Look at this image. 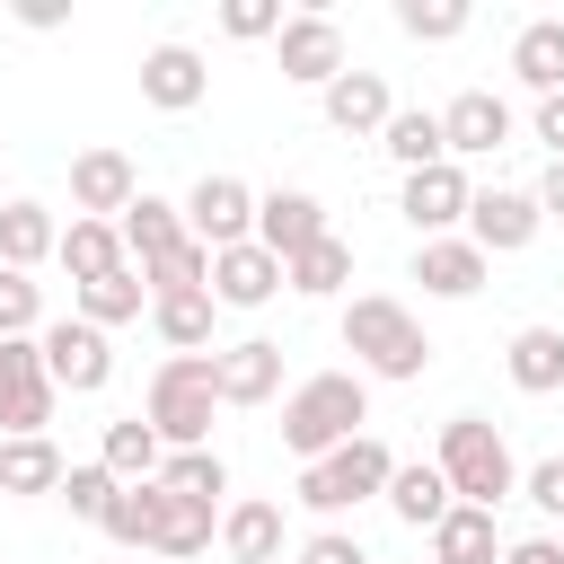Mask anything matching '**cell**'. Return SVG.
<instances>
[{"label":"cell","mask_w":564,"mask_h":564,"mask_svg":"<svg viewBox=\"0 0 564 564\" xmlns=\"http://www.w3.org/2000/svg\"><path fill=\"white\" fill-rule=\"evenodd\" d=\"M159 485L185 494V502H220L229 494V467H220V449H167L159 458Z\"/></svg>","instance_id":"34"},{"label":"cell","mask_w":564,"mask_h":564,"mask_svg":"<svg viewBox=\"0 0 564 564\" xmlns=\"http://www.w3.org/2000/svg\"><path fill=\"white\" fill-rule=\"evenodd\" d=\"M150 326L167 335V352H203L212 344V291H150Z\"/></svg>","instance_id":"27"},{"label":"cell","mask_w":564,"mask_h":564,"mask_svg":"<svg viewBox=\"0 0 564 564\" xmlns=\"http://www.w3.org/2000/svg\"><path fill=\"white\" fill-rule=\"evenodd\" d=\"M53 379H44V352H35V335H9L0 344V432L9 441H35L44 423H53Z\"/></svg>","instance_id":"6"},{"label":"cell","mask_w":564,"mask_h":564,"mask_svg":"<svg viewBox=\"0 0 564 564\" xmlns=\"http://www.w3.org/2000/svg\"><path fill=\"white\" fill-rule=\"evenodd\" d=\"M220 26L238 44H264V35H282V0H220Z\"/></svg>","instance_id":"40"},{"label":"cell","mask_w":564,"mask_h":564,"mask_svg":"<svg viewBox=\"0 0 564 564\" xmlns=\"http://www.w3.org/2000/svg\"><path fill=\"white\" fill-rule=\"evenodd\" d=\"M53 247H62V229H53V212H44V203H9V212H0V264H9V273L44 264Z\"/></svg>","instance_id":"30"},{"label":"cell","mask_w":564,"mask_h":564,"mask_svg":"<svg viewBox=\"0 0 564 564\" xmlns=\"http://www.w3.org/2000/svg\"><path fill=\"white\" fill-rule=\"evenodd\" d=\"M62 502H70V520H106V502H115V476L106 467H62V485H53Z\"/></svg>","instance_id":"39"},{"label":"cell","mask_w":564,"mask_h":564,"mask_svg":"<svg viewBox=\"0 0 564 564\" xmlns=\"http://www.w3.org/2000/svg\"><path fill=\"white\" fill-rule=\"evenodd\" d=\"M432 564H502V529H494V511L449 502V511L432 520Z\"/></svg>","instance_id":"21"},{"label":"cell","mask_w":564,"mask_h":564,"mask_svg":"<svg viewBox=\"0 0 564 564\" xmlns=\"http://www.w3.org/2000/svg\"><path fill=\"white\" fill-rule=\"evenodd\" d=\"M212 352H167L159 370H150V432H159V449H212Z\"/></svg>","instance_id":"3"},{"label":"cell","mask_w":564,"mask_h":564,"mask_svg":"<svg viewBox=\"0 0 564 564\" xmlns=\"http://www.w3.org/2000/svg\"><path fill=\"white\" fill-rule=\"evenodd\" d=\"M326 238V203L317 194H300V185H282V194H256V247L264 256H300V247H317Z\"/></svg>","instance_id":"14"},{"label":"cell","mask_w":564,"mask_h":564,"mask_svg":"<svg viewBox=\"0 0 564 564\" xmlns=\"http://www.w3.org/2000/svg\"><path fill=\"white\" fill-rule=\"evenodd\" d=\"M70 300H79V317H88V326L106 335V326H132V317H141V300H150V282H141L132 264H123V273H106V282H79Z\"/></svg>","instance_id":"31"},{"label":"cell","mask_w":564,"mask_h":564,"mask_svg":"<svg viewBox=\"0 0 564 564\" xmlns=\"http://www.w3.org/2000/svg\"><path fill=\"white\" fill-rule=\"evenodd\" d=\"M397 26H405L414 44H449V35L467 26V0H397Z\"/></svg>","instance_id":"38"},{"label":"cell","mask_w":564,"mask_h":564,"mask_svg":"<svg viewBox=\"0 0 564 564\" xmlns=\"http://www.w3.org/2000/svg\"><path fill=\"white\" fill-rule=\"evenodd\" d=\"M520 494H529L546 520H564V458H538V467L520 476Z\"/></svg>","instance_id":"41"},{"label":"cell","mask_w":564,"mask_h":564,"mask_svg":"<svg viewBox=\"0 0 564 564\" xmlns=\"http://www.w3.org/2000/svg\"><path fill=\"white\" fill-rule=\"evenodd\" d=\"M538 212L564 220V159H546V176H538Z\"/></svg>","instance_id":"44"},{"label":"cell","mask_w":564,"mask_h":564,"mask_svg":"<svg viewBox=\"0 0 564 564\" xmlns=\"http://www.w3.org/2000/svg\"><path fill=\"white\" fill-rule=\"evenodd\" d=\"M62 485V449L35 432V441H0V494H53Z\"/></svg>","instance_id":"33"},{"label":"cell","mask_w":564,"mask_h":564,"mask_svg":"<svg viewBox=\"0 0 564 564\" xmlns=\"http://www.w3.org/2000/svg\"><path fill=\"white\" fill-rule=\"evenodd\" d=\"M115 546H150L159 538V476L150 485H115V502H106V520H97Z\"/></svg>","instance_id":"35"},{"label":"cell","mask_w":564,"mask_h":564,"mask_svg":"<svg viewBox=\"0 0 564 564\" xmlns=\"http://www.w3.org/2000/svg\"><path fill=\"white\" fill-rule=\"evenodd\" d=\"M414 282H423L432 300H476V291H485V256H476L467 238H423V247H414Z\"/></svg>","instance_id":"20"},{"label":"cell","mask_w":564,"mask_h":564,"mask_svg":"<svg viewBox=\"0 0 564 564\" xmlns=\"http://www.w3.org/2000/svg\"><path fill=\"white\" fill-rule=\"evenodd\" d=\"M9 335H44V282H26V273L0 264V344Z\"/></svg>","instance_id":"37"},{"label":"cell","mask_w":564,"mask_h":564,"mask_svg":"<svg viewBox=\"0 0 564 564\" xmlns=\"http://www.w3.org/2000/svg\"><path fill=\"white\" fill-rule=\"evenodd\" d=\"M176 212H185V238H194V247H212V256L256 238V194H247L238 176H203V185H194Z\"/></svg>","instance_id":"8"},{"label":"cell","mask_w":564,"mask_h":564,"mask_svg":"<svg viewBox=\"0 0 564 564\" xmlns=\"http://www.w3.org/2000/svg\"><path fill=\"white\" fill-rule=\"evenodd\" d=\"M53 256H62L70 291H79V282H106V273H123V264H132V256H123V229H115V220H70Z\"/></svg>","instance_id":"22"},{"label":"cell","mask_w":564,"mask_h":564,"mask_svg":"<svg viewBox=\"0 0 564 564\" xmlns=\"http://www.w3.org/2000/svg\"><path fill=\"white\" fill-rule=\"evenodd\" d=\"M220 546H229L238 564H273V555H282V511H273V502H229Z\"/></svg>","instance_id":"32"},{"label":"cell","mask_w":564,"mask_h":564,"mask_svg":"<svg viewBox=\"0 0 564 564\" xmlns=\"http://www.w3.org/2000/svg\"><path fill=\"white\" fill-rule=\"evenodd\" d=\"M502 564H564V546L555 538H520V546H502Z\"/></svg>","instance_id":"45"},{"label":"cell","mask_w":564,"mask_h":564,"mask_svg":"<svg viewBox=\"0 0 564 564\" xmlns=\"http://www.w3.org/2000/svg\"><path fill=\"white\" fill-rule=\"evenodd\" d=\"M511 388L520 397H555L564 388V326H520L511 335Z\"/></svg>","instance_id":"23"},{"label":"cell","mask_w":564,"mask_h":564,"mask_svg":"<svg viewBox=\"0 0 564 564\" xmlns=\"http://www.w3.org/2000/svg\"><path fill=\"white\" fill-rule=\"evenodd\" d=\"M203 88H212V70H203V53H194V44H150V53H141V97H150L159 115L203 106Z\"/></svg>","instance_id":"17"},{"label":"cell","mask_w":564,"mask_h":564,"mask_svg":"<svg viewBox=\"0 0 564 564\" xmlns=\"http://www.w3.org/2000/svg\"><path fill=\"white\" fill-rule=\"evenodd\" d=\"M379 150H388V159H397L405 176H414V167H441V159H449V150H441V115H432V106H397V115L379 123Z\"/></svg>","instance_id":"25"},{"label":"cell","mask_w":564,"mask_h":564,"mask_svg":"<svg viewBox=\"0 0 564 564\" xmlns=\"http://www.w3.org/2000/svg\"><path fill=\"white\" fill-rule=\"evenodd\" d=\"M467 203H476V185H467V167H458V159L414 167V176H405V194H397V212H405L423 238H441L449 220H467Z\"/></svg>","instance_id":"13"},{"label":"cell","mask_w":564,"mask_h":564,"mask_svg":"<svg viewBox=\"0 0 564 564\" xmlns=\"http://www.w3.org/2000/svg\"><path fill=\"white\" fill-rule=\"evenodd\" d=\"M115 229H123V256L141 264V282H150L159 264H176V256H185V212H176V203H159V194H132V212H123Z\"/></svg>","instance_id":"16"},{"label":"cell","mask_w":564,"mask_h":564,"mask_svg":"<svg viewBox=\"0 0 564 564\" xmlns=\"http://www.w3.org/2000/svg\"><path fill=\"white\" fill-rule=\"evenodd\" d=\"M511 141V106L494 97V88H458L449 106H441V150L449 159H494Z\"/></svg>","instance_id":"11"},{"label":"cell","mask_w":564,"mask_h":564,"mask_svg":"<svg viewBox=\"0 0 564 564\" xmlns=\"http://www.w3.org/2000/svg\"><path fill=\"white\" fill-rule=\"evenodd\" d=\"M159 458H167V449H159V432H150L141 414L106 423V458H97V467H106L115 485H150V476H159Z\"/></svg>","instance_id":"28"},{"label":"cell","mask_w":564,"mask_h":564,"mask_svg":"<svg viewBox=\"0 0 564 564\" xmlns=\"http://www.w3.org/2000/svg\"><path fill=\"white\" fill-rule=\"evenodd\" d=\"M300 564H370V555H361V546H352L344 529H317V538L300 546Z\"/></svg>","instance_id":"42"},{"label":"cell","mask_w":564,"mask_h":564,"mask_svg":"<svg viewBox=\"0 0 564 564\" xmlns=\"http://www.w3.org/2000/svg\"><path fill=\"white\" fill-rule=\"evenodd\" d=\"M538 141L564 159V88H555V97H538Z\"/></svg>","instance_id":"43"},{"label":"cell","mask_w":564,"mask_h":564,"mask_svg":"<svg viewBox=\"0 0 564 564\" xmlns=\"http://www.w3.org/2000/svg\"><path fill=\"white\" fill-rule=\"evenodd\" d=\"M35 352H44V379L70 388V397H97V388L115 379V344H106L88 317H53V326L35 335Z\"/></svg>","instance_id":"7"},{"label":"cell","mask_w":564,"mask_h":564,"mask_svg":"<svg viewBox=\"0 0 564 564\" xmlns=\"http://www.w3.org/2000/svg\"><path fill=\"white\" fill-rule=\"evenodd\" d=\"M432 467L449 476V502H476V511H494L502 494H520L511 441H502L485 414H458V423H441V458H432Z\"/></svg>","instance_id":"4"},{"label":"cell","mask_w":564,"mask_h":564,"mask_svg":"<svg viewBox=\"0 0 564 564\" xmlns=\"http://www.w3.org/2000/svg\"><path fill=\"white\" fill-rule=\"evenodd\" d=\"M132 194H141V176H132L123 150H79V159H70V212H79V220H123Z\"/></svg>","instance_id":"12"},{"label":"cell","mask_w":564,"mask_h":564,"mask_svg":"<svg viewBox=\"0 0 564 564\" xmlns=\"http://www.w3.org/2000/svg\"><path fill=\"white\" fill-rule=\"evenodd\" d=\"M273 388H282V344L273 335H247V344L212 352V397L220 405H264Z\"/></svg>","instance_id":"15"},{"label":"cell","mask_w":564,"mask_h":564,"mask_svg":"<svg viewBox=\"0 0 564 564\" xmlns=\"http://www.w3.org/2000/svg\"><path fill=\"white\" fill-rule=\"evenodd\" d=\"M317 97H326V123H335V132H379V123L397 115V97H388L379 70H335Z\"/></svg>","instance_id":"19"},{"label":"cell","mask_w":564,"mask_h":564,"mask_svg":"<svg viewBox=\"0 0 564 564\" xmlns=\"http://www.w3.org/2000/svg\"><path fill=\"white\" fill-rule=\"evenodd\" d=\"M538 229H546L538 194H511V185H494V194H476V203H467V247H476L485 264H494V256H520Z\"/></svg>","instance_id":"9"},{"label":"cell","mask_w":564,"mask_h":564,"mask_svg":"<svg viewBox=\"0 0 564 564\" xmlns=\"http://www.w3.org/2000/svg\"><path fill=\"white\" fill-rule=\"evenodd\" d=\"M344 352H352L370 379H423V361H432V335L414 326V308H405V300H388V291H361V300L344 308Z\"/></svg>","instance_id":"2"},{"label":"cell","mask_w":564,"mask_h":564,"mask_svg":"<svg viewBox=\"0 0 564 564\" xmlns=\"http://www.w3.org/2000/svg\"><path fill=\"white\" fill-rule=\"evenodd\" d=\"M388 476H397L388 441H379V432H352L344 449H326V458H308V467H300V502L335 520V511H352V502L388 494Z\"/></svg>","instance_id":"5"},{"label":"cell","mask_w":564,"mask_h":564,"mask_svg":"<svg viewBox=\"0 0 564 564\" xmlns=\"http://www.w3.org/2000/svg\"><path fill=\"white\" fill-rule=\"evenodd\" d=\"M159 555H203L212 546V502H185V494H167L159 485V538H150Z\"/></svg>","instance_id":"36"},{"label":"cell","mask_w":564,"mask_h":564,"mask_svg":"<svg viewBox=\"0 0 564 564\" xmlns=\"http://www.w3.org/2000/svg\"><path fill=\"white\" fill-rule=\"evenodd\" d=\"M511 70H520V88L555 97V88H564V18H529V26L511 35Z\"/></svg>","instance_id":"24"},{"label":"cell","mask_w":564,"mask_h":564,"mask_svg":"<svg viewBox=\"0 0 564 564\" xmlns=\"http://www.w3.org/2000/svg\"><path fill=\"white\" fill-rule=\"evenodd\" d=\"M361 423H370V388H361V370H317V379H300L291 405H282V441H291L300 467L326 458V449H344Z\"/></svg>","instance_id":"1"},{"label":"cell","mask_w":564,"mask_h":564,"mask_svg":"<svg viewBox=\"0 0 564 564\" xmlns=\"http://www.w3.org/2000/svg\"><path fill=\"white\" fill-rule=\"evenodd\" d=\"M388 511H397L405 529H432V520L449 511V476H441L432 458H414V467H397V476H388Z\"/></svg>","instance_id":"29"},{"label":"cell","mask_w":564,"mask_h":564,"mask_svg":"<svg viewBox=\"0 0 564 564\" xmlns=\"http://www.w3.org/2000/svg\"><path fill=\"white\" fill-rule=\"evenodd\" d=\"M282 282H291V291H300V300H335V291H344V282H352V247H344V238H335V229H326V238H317V247H300V256H291V264H282Z\"/></svg>","instance_id":"26"},{"label":"cell","mask_w":564,"mask_h":564,"mask_svg":"<svg viewBox=\"0 0 564 564\" xmlns=\"http://www.w3.org/2000/svg\"><path fill=\"white\" fill-rule=\"evenodd\" d=\"M273 53H282V79H300V88H326V79L344 70V35H335V18H326V9H300V18H282Z\"/></svg>","instance_id":"10"},{"label":"cell","mask_w":564,"mask_h":564,"mask_svg":"<svg viewBox=\"0 0 564 564\" xmlns=\"http://www.w3.org/2000/svg\"><path fill=\"white\" fill-rule=\"evenodd\" d=\"M273 291H282V256H264L256 238L212 256V308H264Z\"/></svg>","instance_id":"18"}]
</instances>
